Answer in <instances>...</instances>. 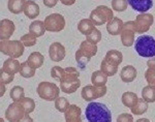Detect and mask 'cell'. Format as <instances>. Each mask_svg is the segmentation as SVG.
<instances>
[{
  "mask_svg": "<svg viewBox=\"0 0 155 122\" xmlns=\"http://www.w3.org/2000/svg\"><path fill=\"white\" fill-rule=\"evenodd\" d=\"M85 116L88 122H112V113L104 104L91 101L86 107Z\"/></svg>",
  "mask_w": 155,
  "mask_h": 122,
  "instance_id": "6da1fadb",
  "label": "cell"
},
{
  "mask_svg": "<svg viewBox=\"0 0 155 122\" xmlns=\"http://www.w3.org/2000/svg\"><path fill=\"white\" fill-rule=\"evenodd\" d=\"M79 77L80 73L76 67H65L63 76L59 80L61 91L67 94H71L76 92V90H78V88L81 86V81H80Z\"/></svg>",
  "mask_w": 155,
  "mask_h": 122,
  "instance_id": "7a4b0ae2",
  "label": "cell"
},
{
  "mask_svg": "<svg viewBox=\"0 0 155 122\" xmlns=\"http://www.w3.org/2000/svg\"><path fill=\"white\" fill-rule=\"evenodd\" d=\"M134 49L140 56L152 58L155 56V38L151 35H140L134 41Z\"/></svg>",
  "mask_w": 155,
  "mask_h": 122,
  "instance_id": "3957f363",
  "label": "cell"
},
{
  "mask_svg": "<svg viewBox=\"0 0 155 122\" xmlns=\"http://www.w3.org/2000/svg\"><path fill=\"white\" fill-rule=\"evenodd\" d=\"M25 46L21 41H11V39H4L0 41V51L4 55L9 56L11 58H19L23 55Z\"/></svg>",
  "mask_w": 155,
  "mask_h": 122,
  "instance_id": "277c9868",
  "label": "cell"
},
{
  "mask_svg": "<svg viewBox=\"0 0 155 122\" xmlns=\"http://www.w3.org/2000/svg\"><path fill=\"white\" fill-rule=\"evenodd\" d=\"M36 91L41 98L45 99L47 101H56L59 97V93L61 91V89L55 83L45 81V82H41L38 84Z\"/></svg>",
  "mask_w": 155,
  "mask_h": 122,
  "instance_id": "5b68a950",
  "label": "cell"
},
{
  "mask_svg": "<svg viewBox=\"0 0 155 122\" xmlns=\"http://www.w3.org/2000/svg\"><path fill=\"white\" fill-rule=\"evenodd\" d=\"M114 18L113 9L107 7V5H98L90 12L89 19L95 24V26H101V25L110 22Z\"/></svg>",
  "mask_w": 155,
  "mask_h": 122,
  "instance_id": "8992f818",
  "label": "cell"
},
{
  "mask_svg": "<svg viewBox=\"0 0 155 122\" xmlns=\"http://www.w3.org/2000/svg\"><path fill=\"white\" fill-rule=\"evenodd\" d=\"M45 26L50 32H59L63 30L65 27V19L60 14H51L45 19Z\"/></svg>",
  "mask_w": 155,
  "mask_h": 122,
  "instance_id": "52a82bcc",
  "label": "cell"
},
{
  "mask_svg": "<svg viewBox=\"0 0 155 122\" xmlns=\"http://www.w3.org/2000/svg\"><path fill=\"white\" fill-rule=\"evenodd\" d=\"M107 93V86H95V85H86L83 87L81 91V96L86 101H93L94 99L102 97Z\"/></svg>",
  "mask_w": 155,
  "mask_h": 122,
  "instance_id": "ba28073f",
  "label": "cell"
},
{
  "mask_svg": "<svg viewBox=\"0 0 155 122\" xmlns=\"http://www.w3.org/2000/svg\"><path fill=\"white\" fill-rule=\"evenodd\" d=\"M26 114L22 104L20 101H14L5 110V119L9 122H19Z\"/></svg>",
  "mask_w": 155,
  "mask_h": 122,
  "instance_id": "9c48e42d",
  "label": "cell"
},
{
  "mask_svg": "<svg viewBox=\"0 0 155 122\" xmlns=\"http://www.w3.org/2000/svg\"><path fill=\"white\" fill-rule=\"evenodd\" d=\"M154 18L151 14L141 12L134 19V30L137 33H145L153 25Z\"/></svg>",
  "mask_w": 155,
  "mask_h": 122,
  "instance_id": "30bf717a",
  "label": "cell"
},
{
  "mask_svg": "<svg viewBox=\"0 0 155 122\" xmlns=\"http://www.w3.org/2000/svg\"><path fill=\"white\" fill-rule=\"evenodd\" d=\"M134 21H127L123 25V29L121 31V41L124 47H131L134 43Z\"/></svg>",
  "mask_w": 155,
  "mask_h": 122,
  "instance_id": "8fae6325",
  "label": "cell"
},
{
  "mask_svg": "<svg viewBox=\"0 0 155 122\" xmlns=\"http://www.w3.org/2000/svg\"><path fill=\"white\" fill-rule=\"evenodd\" d=\"M65 55H66L65 48H64V46L61 43L54 41V43L51 44V46L49 48V56L52 61L55 62L62 61L65 58Z\"/></svg>",
  "mask_w": 155,
  "mask_h": 122,
  "instance_id": "7c38bea8",
  "label": "cell"
},
{
  "mask_svg": "<svg viewBox=\"0 0 155 122\" xmlns=\"http://www.w3.org/2000/svg\"><path fill=\"white\" fill-rule=\"evenodd\" d=\"M15 23L9 19H2L0 22V39H9L15 32Z\"/></svg>",
  "mask_w": 155,
  "mask_h": 122,
  "instance_id": "4fadbf2b",
  "label": "cell"
},
{
  "mask_svg": "<svg viewBox=\"0 0 155 122\" xmlns=\"http://www.w3.org/2000/svg\"><path fill=\"white\" fill-rule=\"evenodd\" d=\"M82 110L77 104H71L64 113V118L66 122H83L82 121Z\"/></svg>",
  "mask_w": 155,
  "mask_h": 122,
  "instance_id": "5bb4252c",
  "label": "cell"
},
{
  "mask_svg": "<svg viewBox=\"0 0 155 122\" xmlns=\"http://www.w3.org/2000/svg\"><path fill=\"white\" fill-rule=\"evenodd\" d=\"M137 76V68L131 64L124 66L120 71V78L124 83H130V82L134 81Z\"/></svg>",
  "mask_w": 155,
  "mask_h": 122,
  "instance_id": "9a60e30c",
  "label": "cell"
},
{
  "mask_svg": "<svg viewBox=\"0 0 155 122\" xmlns=\"http://www.w3.org/2000/svg\"><path fill=\"white\" fill-rule=\"evenodd\" d=\"M127 1L134 11L140 12H147L153 6V0H127Z\"/></svg>",
  "mask_w": 155,
  "mask_h": 122,
  "instance_id": "2e32d148",
  "label": "cell"
},
{
  "mask_svg": "<svg viewBox=\"0 0 155 122\" xmlns=\"http://www.w3.org/2000/svg\"><path fill=\"white\" fill-rule=\"evenodd\" d=\"M123 21L121 19L117 18V17H114L113 19L110 22L107 23V31L109 34L111 35H118V34H121V31L123 29Z\"/></svg>",
  "mask_w": 155,
  "mask_h": 122,
  "instance_id": "e0dca14e",
  "label": "cell"
},
{
  "mask_svg": "<svg viewBox=\"0 0 155 122\" xmlns=\"http://www.w3.org/2000/svg\"><path fill=\"white\" fill-rule=\"evenodd\" d=\"M20 68H21V63L19 62L18 59L11 58V57L7 58L3 62V65H2V69L11 74H16L20 73Z\"/></svg>",
  "mask_w": 155,
  "mask_h": 122,
  "instance_id": "ac0fdd59",
  "label": "cell"
},
{
  "mask_svg": "<svg viewBox=\"0 0 155 122\" xmlns=\"http://www.w3.org/2000/svg\"><path fill=\"white\" fill-rule=\"evenodd\" d=\"M23 12L29 19H35L39 15V5L33 0H26Z\"/></svg>",
  "mask_w": 155,
  "mask_h": 122,
  "instance_id": "d6986e66",
  "label": "cell"
},
{
  "mask_svg": "<svg viewBox=\"0 0 155 122\" xmlns=\"http://www.w3.org/2000/svg\"><path fill=\"white\" fill-rule=\"evenodd\" d=\"M47 29L45 26V22L41 21V20H34L29 25V32L32 33L34 36L41 37L46 33Z\"/></svg>",
  "mask_w": 155,
  "mask_h": 122,
  "instance_id": "ffe728a7",
  "label": "cell"
},
{
  "mask_svg": "<svg viewBox=\"0 0 155 122\" xmlns=\"http://www.w3.org/2000/svg\"><path fill=\"white\" fill-rule=\"evenodd\" d=\"M95 28H96L95 24H94L89 18L82 19L81 21L78 23V30L81 32L82 34H84V35H88V34L91 33Z\"/></svg>",
  "mask_w": 155,
  "mask_h": 122,
  "instance_id": "44dd1931",
  "label": "cell"
},
{
  "mask_svg": "<svg viewBox=\"0 0 155 122\" xmlns=\"http://www.w3.org/2000/svg\"><path fill=\"white\" fill-rule=\"evenodd\" d=\"M104 59L109 62H111L114 65L119 66V64L123 60V55H122V53L120 51H118V50L112 49L107 52L106 56H104Z\"/></svg>",
  "mask_w": 155,
  "mask_h": 122,
  "instance_id": "7402d4cb",
  "label": "cell"
},
{
  "mask_svg": "<svg viewBox=\"0 0 155 122\" xmlns=\"http://www.w3.org/2000/svg\"><path fill=\"white\" fill-rule=\"evenodd\" d=\"M44 61L45 57L41 52H32L28 56V59H27V62L35 69L41 67L42 64H44Z\"/></svg>",
  "mask_w": 155,
  "mask_h": 122,
  "instance_id": "603a6c76",
  "label": "cell"
},
{
  "mask_svg": "<svg viewBox=\"0 0 155 122\" xmlns=\"http://www.w3.org/2000/svg\"><path fill=\"white\" fill-rule=\"evenodd\" d=\"M122 104L126 107V108L131 109L132 107L136 106V104L139 101V97H137V93L132 91H125L123 94H122Z\"/></svg>",
  "mask_w": 155,
  "mask_h": 122,
  "instance_id": "cb8c5ba5",
  "label": "cell"
},
{
  "mask_svg": "<svg viewBox=\"0 0 155 122\" xmlns=\"http://www.w3.org/2000/svg\"><path fill=\"white\" fill-rule=\"evenodd\" d=\"M91 83L98 87L106 86V84L107 83V76L104 73H102L101 69L93 71L91 76Z\"/></svg>",
  "mask_w": 155,
  "mask_h": 122,
  "instance_id": "d4e9b609",
  "label": "cell"
},
{
  "mask_svg": "<svg viewBox=\"0 0 155 122\" xmlns=\"http://www.w3.org/2000/svg\"><path fill=\"white\" fill-rule=\"evenodd\" d=\"M26 0H8L7 8L12 14H21L24 12V5Z\"/></svg>",
  "mask_w": 155,
  "mask_h": 122,
  "instance_id": "484cf974",
  "label": "cell"
},
{
  "mask_svg": "<svg viewBox=\"0 0 155 122\" xmlns=\"http://www.w3.org/2000/svg\"><path fill=\"white\" fill-rule=\"evenodd\" d=\"M80 49H81L86 55H88L90 58L95 56L97 53V45L91 43V41H87V39L82 41L81 45H80Z\"/></svg>",
  "mask_w": 155,
  "mask_h": 122,
  "instance_id": "4316f807",
  "label": "cell"
},
{
  "mask_svg": "<svg viewBox=\"0 0 155 122\" xmlns=\"http://www.w3.org/2000/svg\"><path fill=\"white\" fill-rule=\"evenodd\" d=\"M101 71L106 74L107 77H113L118 71V66L114 65V64H112L111 62H109L104 58L101 63Z\"/></svg>",
  "mask_w": 155,
  "mask_h": 122,
  "instance_id": "83f0119b",
  "label": "cell"
},
{
  "mask_svg": "<svg viewBox=\"0 0 155 122\" xmlns=\"http://www.w3.org/2000/svg\"><path fill=\"white\" fill-rule=\"evenodd\" d=\"M74 58H76V62L78 64V66L81 69H85L86 68V65L88 64V62L91 60V58L86 55L81 49H78L76 52V55H74Z\"/></svg>",
  "mask_w": 155,
  "mask_h": 122,
  "instance_id": "f1b7e54d",
  "label": "cell"
},
{
  "mask_svg": "<svg viewBox=\"0 0 155 122\" xmlns=\"http://www.w3.org/2000/svg\"><path fill=\"white\" fill-rule=\"evenodd\" d=\"M148 106H149V103H147V101L142 97V98H139L136 106L132 107L130 109V111L134 115H137V116L143 115V114L146 113L147 110H148Z\"/></svg>",
  "mask_w": 155,
  "mask_h": 122,
  "instance_id": "f546056e",
  "label": "cell"
},
{
  "mask_svg": "<svg viewBox=\"0 0 155 122\" xmlns=\"http://www.w3.org/2000/svg\"><path fill=\"white\" fill-rule=\"evenodd\" d=\"M142 97L149 104L155 103V86H145L143 90H142Z\"/></svg>",
  "mask_w": 155,
  "mask_h": 122,
  "instance_id": "4dcf8cb0",
  "label": "cell"
},
{
  "mask_svg": "<svg viewBox=\"0 0 155 122\" xmlns=\"http://www.w3.org/2000/svg\"><path fill=\"white\" fill-rule=\"evenodd\" d=\"M35 68H33L27 61H24L21 63V68H20V74L23 78H32L35 74Z\"/></svg>",
  "mask_w": 155,
  "mask_h": 122,
  "instance_id": "1f68e13d",
  "label": "cell"
},
{
  "mask_svg": "<svg viewBox=\"0 0 155 122\" xmlns=\"http://www.w3.org/2000/svg\"><path fill=\"white\" fill-rule=\"evenodd\" d=\"M9 96L14 101H20L25 97V91L22 86H15L9 91Z\"/></svg>",
  "mask_w": 155,
  "mask_h": 122,
  "instance_id": "d6a6232c",
  "label": "cell"
},
{
  "mask_svg": "<svg viewBox=\"0 0 155 122\" xmlns=\"http://www.w3.org/2000/svg\"><path fill=\"white\" fill-rule=\"evenodd\" d=\"M71 104H69L68 99L63 96H59L58 98L55 101V108L57 111L61 112V113H65L67 109L69 108Z\"/></svg>",
  "mask_w": 155,
  "mask_h": 122,
  "instance_id": "836d02e7",
  "label": "cell"
},
{
  "mask_svg": "<svg viewBox=\"0 0 155 122\" xmlns=\"http://www.w3.org/2000/svg\"><path fill=\"white\" fill-rule=\"evenodd\" d=\"M20 103H21L22 106L24 107V109L27 114L32 113V112L34 111V109H35V101H34V99H32L31 97H26V96H25L24 98H22L21 101H20Z\"/></svg>",
  "mask_w": 155,
  "mask_h": 122,
  "instance_id": "e575fe53",
  "label": "cell"
},
{
  "mask_svg": "<svg viewBox=\"0 0 155 122\" xmlns=\"http://www.w3.org/2000/svg\"><path fill=\"white\" fill-rule=\"evenodd\" d=\"M36 38H37L36 36H34L33 34L29 32V33H26V34H24V35H22L20 41L24 44L25 47H32V46H35L36 45V43H37Z\"/></svg>",
  "mask_w": 155,
  "mask_h": 122,
  "instance_id": "d590c367",
  "label": "cell"
},
{
  "mask_svg": "<svg viewBox=\"0 0 155 122\" xmlns=\"http://www.w3.org/2000/svg\"><path fill=\"white\" fill-rule=\"evenodd\" d=\"M128 1L127 0H112V8L116 12L126 11Z\"/></svg>",
  "mask_w": 155,
  "mask_h": 122,
  "instance_id": "8d00e7d4",
  "label": "cell"
},
{
  "mask_svg": "<svg viewBox=\"0 0 155 122\" xmlns=\"http://www.w3.org/2000/svg\"><path fill=\"white\" fill-rule=\"evenodd\" d=\"M101 32L98 30L97 28L94 29L93 31L91 32L90 34H88V35H86V39L87 41H91V43H93V44H98L99 41H101Z\"/></svg>",
  "mask_w": 155,
  "mask_h": 122,
  "instance_id": "74e56055",
  "label": "cell"
},
{
  "mask_svg": "<svg viewBox=\"0 0 155 122\" xmlns=\"http://www.w3.org/2000/svg\"><path fill=\"white\" fill-rule=\"evenodd\" d=\"M145 78L148 85L155 86V68L148 67V69L145 71Z\"/></svg>",
  "mask_w": 155,
  "mask_h": 122,
  "instance_id": "f35d334b",
  "label": "cell"
},
{
  "mask_svg": "<svg viewBox=\"0 0 155 122\" xmlns=\"http://www.w3.org/2000/svg\"><path fill=\"white\" fill-rule=\"evenodd\" d=\"M15 74H11L6 71H4L3 69H0V82L4 84H9L14 81Z\"/></svg>",
  "mask_w": 155,
  "mask_h": 122,
  "instance_id": "ab89813d",
  "label": "cell"
},
{
  "mask_svg": "<svg viewBox=\"0 0 155 122\" xmlns=\"http://www.w3.org/2000/svg\"><path fill=\"white\" fill-rule=\"evenodd\" d=\"M63 74H64V68H62L61 66H53L51 68V76L54 79L60 80L61 77L63 76Z\"/></svg>",
  "mask_w": 155,
  "mask_h": 122,
  "instance_id": "60d3db41",
  "label": "cell"
},
{
  "mask_svg": "<svg viewBox=\"0 0 155 122\" xmlns=\"http://www.w3.org/2000/svg\"><path fill=\"white\" fill-rule=\"evenodd\" d=\"M117 122H134V116L129 113H122L117 117Z\"/></svg>",
  "mask_w": 155,
  "mask_h": 122,
  "instance_id": "b9f144b4",
  "label": "cell"
},
{
  "mask_svg": "<svg viewBox=\"0 0 155 122\" xmlns=\"http://www.w3.org/2000/svg\"><path fill=\"white\" fill-rule=\"evenodd\" d=\"M44 1V4L48 7H54L57 4L58 0H42Z\"/></svg>",
  "mask_w": 155,
  "mask_h": 122,
  "instance_id": "7bdbcfd3",
  "label": "cell"
},
{
  "mask_svg": "<svg viewBox=\"0 0 155 122\" xmlns=\"http://www.w3.org/2000/svg\"><path fill=\"white\" fill-rule=\"evenodd\" d=\"M147 65H148V67H151V68H155V56L152 57V58H149V60L147 61Z\"/></svg>",
  "mask_w": 155,
  "mask_h": 122,
  "instance_id": "ee69618b",
  "label": "cell"
},
{
  "mask_svg": "<svg viewBox=\"0 0 155 122\" xmlns=\"http://www.w3.org/2000/svg\"><path fill=\"white\" fill-rule=\"evenodd\" d=\"M19 122H34V120L29 116V114H26V115H25Z\"/></svg>",
  "mask_w": 155,
  "mask_h": 122,
  "instance_id": "f6af8a7d",
  "label": "cell"
},
{
  "mask_svg": "<svg viewBox=\"0 0 155 122\" xmlns=\"http://www.w3.org/2000/svg\"><path fill=\"white\" fill-rule=\"evenodd\" d=\"M59 1L64 5H72L76 2V0H59Z\"/></svg>",
  "mask_w": 155,
  "mask_h": 122,
  "instance_id": "bcb514c9",
  "label": "cell"
},
{
  "mask_svg": "<svg viewBox=\"0 0 155 122\" xmlns=\"http://www.w3.org/2000/svg\"><path fill=\"white\" fill-rule=\"evenodd\" d=\"M5 85L6 84L0 82V96H3L4 93H5Z\"/></svg>",
  "mask_w": 155,
  "mask_h": 122,
  "instance_id": "7dc6e473",
  "label": "cell"
},
{
  "mask_svg": "<svg viewBox=\"0 0 155 122\" xmlns=\"http://www.w3.org/2000/svg\"><path fill=\"white\" fill-rule=\"evenodd\" d=\"M136 122H151V121L147 118H140V119H137Z\"/></svg>",
  "mask_w": 155,
  "mask_h": 122,
  "instance_id": "c3c4849f",
  "label": "cell"
},
{
  "mask_svg": "<svg viewBox=\"0 0 155 122\" xmlns=\"http://www.w3.org/2000/svg\"><path fill=\"white\" fill-rule=\"evenodd\" d=\"M0 122H4V119L3 118H0Z\"/></svg>",
  "mask_w": 155,
  "mask_h": 122,
  "instance_id": "681fc988",
  "label": "cell"
}]
</instances>
